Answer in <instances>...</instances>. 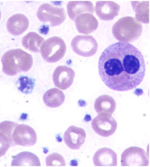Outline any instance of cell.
Returning a JSON list of instances; mask_svg holds the SVG:
<instances>
[{"instance_id": "obj_8", "label": "cell", "mask_w": 150, "mask_h": 167, "mask_svg": "<svg viewBox=\"0 0 150 167\" xmlns=\"http://www.w3.org/2000/svg\"><path fill=\"white\" fill-rule=\"evenodd\" d=\"M92 128L99 135L107 137L112 135L116 131L117 123L111 115L98 114L91 122Z\"/></svg>"}, {"instance_id": "obj_10", "label": "cell", "mask_w": 150, "mask_h": 167, "mask_svg": "<svg viewBox=\"0 0 150 167\" xmlns=\"http://www.w3.org/2000/svg\"><path fill=\"white\" fill-rule=\"evenodd\" d=\"M75 76V72L71 68L66 66L61 65L54 70L52 79L55 87L65 90L72 84Z\"/></svg>"}, {"instance_id": "obj_22", "label": "cell", "mask_w": 150, "mask_h": 167, "mask_svg": "<svg viewBox=\"0 0 150 167\" xmlns=\"http://www.w3.org/2000/svg\"><path fill=\"white\" fill-rule=\"evenodd\" d=\"M45 162L47 166H65L66 164L63 156L56 153H53L48 155L46 158Z\"/></svg>"}, {"instance_id": "obj_15", "label": "cell", "mask_w": 150, "mask_h": 167, "mask_svg": "<svg viewBox=\"0 0 150 167\" xmlns=\"http://www.w3.org/2000/svg\"><path fill=\"white\" fill-rule=\"evenodd\" d=\"M29 21L24 15L18 14L9 18L6 24L8 31L11 34L18 35L22 34L28 29Z\"/></svg>"}, {"instance_id": "obj_11", "label": "cell", "mask_w": 150, "mask_h": 167, "mask_svg": "<svg viewBox=\"0 0 150 167\" xmlns=\"http://www.w3.org/2000/svg\"><path fill=\"white\" fill-rule=\"evenodd\" d=\"M86 136V132L83 129L72 125L65 132L63 139L69 148L72 149L77 150L84 143Z\"/></svg>"}, {"instance_id": "obj_7", "label": "cell", "mask_w": 150, "mask_h": 167, "mask_svg": "<svg viewBox=\"0 0 150 167\" xmlns=\"http://www.w3.org/2000/svg\"><path fill=\"white\" fill-rule=\"evenodd\" d=\"M73 51L77 54L83 57H90L97 52L98 43L92 36L78 35L72 39L71 43Z\"/></svg>"}, {"instance_id": "obj_6", "label": "cell", "mask_w": 150, "mask_h": 167, "mask_svg": "<svg viewBox=\"0 0 150 167\" xmlns=\"http://www.w3.org/2000/svg\"><path fill=\"white\" fill-rule=\"evenodd\" d=\"M121 165L123 166L141 167L147 166L149 163V156L145 151L140 147H129L122 153Z\"/></svg>"}, {"instance_id": "obj_23", "label": "cell", "mask_w": 150, "mask_h": 167, "mask_svg": "<svg viewBox=\"0 0 150 167\" xmlns=\"http://www.w3.org/2000/svg\"><path fill=\"white\" fill-rule=\"evenodd\" d=\"M13 145L12 140L0 131V157L5 155L10 147Z\"/></svg>"}, {"instance_id": "obj_17", "label": "cell", "mask_w": 150, "mask_h": 167, "mask_svg": "<svg viewBox=\"0 0 150 167\" xmlns=\"http://www.w3.org/2000/svg\"><path fill=\"white\" fill-rule=\"evenodd\" d=\"M94 108L98 114H104L111 115L116 107V103L111 96L103 95L98 97L96 100Z\"/></svg>"}, {"instance_id": "obj_3", "label": "cell", "mask_w": 150, "mask_h": 167, "mask_svg": "<svg viewBox=\"0 0 150 167\" xmlns=\"http://www.w3.org/2000/svg\"><path fill=\"white\" fill-rule=\"evenodd\" d=\"M143 31L142 24L131 16L120 18L113 25L112 32L115 38L123 42L135 41L141 36Z\"/></svg>"}, {"instance_id": "obj_20", "label": "cell", "mask_w": 150, "mask_h": 167, "mask_svg": "<svg viewBox=\"0 0 150 167\" xmlns=\"http://www.w3.org/2000/svg\"><path fill=\"white\" fill-rule=\"evenodd\" d=\"M44 38L37 33L30 32L22 38V43L26 49L33 52H39Z\"/></svg>"}, {"instance_id": "obj_18", "label": "cell", "mask_w": 150, "mask_h": 167, "mask_svg": "<svg viewBox=\"0 0 150 167\" xmlns=\"http://www.w3.org/2000/svg\"><path fill=\"white\" fill-rule=\"evenodd\" d=\"M12 166H40L39 158L34 153L28 151L20 152L15 156L12 160Z\"/></svg>"}, {"instance_id": "obj_2", "label": "cell", "mask_w": 150, "mask_h": 167, "mask_svg": "<svg viewBox=\"0 0 150 167\" xmlns=\"http://www.w3.org/2000/svg\"><path fill=\"white\" fill-rule=\"evenodd\" d=\"M1 61L3 72L12 76L29 71L32 66L33 60L31 54L20 49H17L6 51L3 55Z\"/></svg>"}, {"instance_id": "obj_24", "label": "cell", "mask_w": 150, "mask_h": 167, "mask_svg": "<svg viewBox=\"0 0 150 167\" xmlns=\"http://www.w3.org/2000/svg\"><path fill=\"white\" fill-rule=\"evenodd\" d=\"M21 79V88L23 92L28 93L33 90L35 85L33 80L27 76L23 77Z\"/></svg>"}, {"instance_id": "obj_4", "label": "cell", "mask_w": 150, "mask_h": 167, "mask_svg": "<svg viewBox=\"0 0 150 167\" xmlns=\"http://www.w3.org/2000/svg\"><path fill=\"white\" fill-rule=\"evenodd\" d=\"M66 44L63 39L54 36L47 39L40 49L41 56L46 61L55 63L60 60L66 51Z\"/></svg>"}, {"instance_id": "obj_25", "label": "cell", "mask_w": 150, "mask_h": 167, "mask_svg": "<svg viewBox=\"0 0 150 167\" xmlns=\"http://www.w3.org/2000/svg\"><path fill=\"white\" fill-rule=\"evenodd\" d=\"M1 12L0 11V19H1Z\"/></svg>"}, {"instance_id": "obj_1", "label": "cell", "mask_w": 150, "mask_h": 167, "mask_svg": "<svg viewBox=\"0 0 150 167\" xmlns=\"http://www.w3.org/2000/svg\"><path fill=\"white\" fill-rule=\"evenodd\" d=\"M100 77L110 88L122 91L139 85L145 76L146 66L141 51L133 45L118 42L109 46L98 62Z\"/></svg>"}, {"instance_id": "obj_16", "label": "cell", "mask_w": 150, "mask_h": 167, "mask_svg": "<svg viewBox=\"0 0 150 167\" xmlns=\"http://www.w3.org/2000/svg\"><path fill=\"white\" fill-rule=\"evenodd\" d=\"M67 9L68 16L73 20L81 14L85 13L93 14L94 12L92 3L88 1H69L67 4Z\"/></svg>"}, {"instance_id": "obj_19", "label": "cell", "mask_w": 150, "mask_h": 167, "mask_svg": "<svg viewBox=\"0 0 150 167\" xmlns=\"http://www.w3.org/2000/svg\"><path fill=\"white\" fill-rule=\"evenodd\" d=\"M65 96L60 89L52 88L47 90L44 94L43 99L45 104L51 108L60 106L64 102Z\"/></svg>"}, {"instance_id": "obj_5", "label": "cell", "mask_w": 150, "mask_h": 167, "mask_svg": "<svg viewBox=\"0 0 150 167\" xmlns=\"http://www.w3.org/2000/svg\"><path fill=\"white\" fill-rule=\"evenodd\" d=\"M37 16L40 21L53 26L61 24L66 17V11L63 8L47 3L43 4L39 6Z\"/></svg>"}, {"instance_id": "obj_14", "label": "cell", "mask_w": 150, "mask_h": 167, "mask_svg": "<svg viewBox=\"0 0 150 167\" xmlns=\"http://www.w3.org/2000/svg\"><path fill=\"white\" fill-rule=\"evenodd\" d=\"M78 32L84 34H90L96 30L98 26L97 19L89 13H85L78 16L74 20Z\"/></svg>"}, {"instance_id": "obj_13", "label": "cell", "mask_w": 150, "mask_h": 167, "mask_svg": "<svg viewBox=\"0 0 150 167\" xmlns=\"http://www.w3.org/2000/svg\"><path fill=\"white\" fill-rule=\"evenodd\" d=\"M93 161L96 166H116L117 164V154L109 148H101L95 153Z\"/></svg>"}, {"instance_id": "obj_12", "label": "cell", "mask_w": 150, "mask_h": 167, "mask_svg": "<svg viewBox=\"0 0 150 167\" xmlns=\"http://www.w3.org/2000/svg\"><path fill=\"white\" fill-rule=\"evenodd\" d=\"M120 9L119 5L114 1H98L96 3L95 11L100 19L109 21L118 15Z\"/></svg>"}, {"instance_id": "obj_9", "label": "cell", "mask_w": 150, "mask_h": 167, "mask_svg": "<svg viewBox=\"0 0 150 167\" xmlns=\"http://www.w3.org/2000/svg\"><path fill=\"white\" fill-rule=\"evenodd\" d=\"M12 139L14 145L31 146L36 143L37 135L34 129L30 126L18 124L13 130Z\"/></svg>"}, {"instance_id": "obj_21", "label": "cell", "mask_w": 150, "mask_h": 167, "mask_svg": "<svg viewBox=\"0 0 150 167\" xmlns=\"http://www.w3.org/2000/svg\"><path fill=\"white\" fill-rule=\"evenodd\" d=\"M131 4L135 12V19L144 24L149 23V1H131Z\"/></svg>"}]
</instances>
